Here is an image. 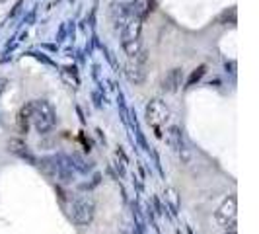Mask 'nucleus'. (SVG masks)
<instances>
[{
    "mask_svg": "<svg viewBox=\"0 0 259 234\" xmlns=\"http://www.w3.org/2000/svg\"><path fill=\"white\" fill-rule=\"evenodd\" d=\"M29 123L35 127L37 133H49L57 123V113L53 105L45 100L29 102Z\"/></svg>",
    "mask_w": 259,
    "mask_h": 234,
    "instance_id": "f257e3e1",
    "label": "nucleus"
},
{
    "mask_svg": "<svg viewBox=\"0 0 259 234\" xmlns=\"http://www.w3.org/2000/svg\"><path fill=\"white\" fill-rule=\"evenodd\" d=\"M96 217V203L94 199L88 195H82L76 197L72 203H70V219L74 221V224L78 226H88Z\"/></svg>",
    "mask_w": 259,
    "mask_h": 234,
    "instance_id": "f03ea898",
    "label": "nucleus"
},
{
    "mask_svg": "<svg viewBox=\"0 0 259 234\" xmlns=\"http://www.w3.org/2000/svg\"><path fill=\"white\" fill-rule=\"evenodd\" d=\"M146 119L154 127L156 137H162V127L169 121V109L168 105L160 100H152L146 105Z\"/></svg>",
    "mask_w": 259,
    "mask_h": 234,
    "instance_id": "7ed1b4c3",
    "label": "nucleus"
},
{
    "mask_svg": "<svg viewBox=\"0 0 259 234\" xmlns=\"http://www.w3.org/2000/svg\"><path fill=\"white\" fill-rule=\"evenodd\" d=\"M236 217H238V197L236 195H228L221 203V207L214 213V221L219 222L224 228H234L236 226Z\"/></svg>",
    "mask_w": 259,
    "mask_h": 234,
    "instance_id": "20e7f679",
    "label": "nucleus"
},
{
    "mask_svg": "<svg viewBox=\"0 0 259 234\" xmlns=\"http://www.w3.org/2000/svg\"><path fill=\"white\" fill-rule=\"evenodd\" d=\"M168 143L169 146L182 156L183 160L189 158V152H187V144H185V139H183V133L180 127H169L168 131Z\"/></svg>",
    "mask_w": 259,
    "mask_h": 234,
    "instance_id": "39448f33",
    "label": "nucleus"
},
{
    "mask_svg": "<svg viewBox=\"0 0 259 234\" xmlns=\"http://www.w3.org/2000/svg\"><path fill=\"white\" fill-rule=\"evenodd\" d=\"M8 150H10L14 156H18V158H22V160L29 162V164H35V162H37L35 156H33V152L27 148V144L24 143V141H20V139L8 141Z\"/></svg>",
    "mask_w": 259,
    "mask_h": 234,
    "instance_id": "423d86ee",
    "label": "nucleus"
},
{
    "mask_svg": "<svg viewBox=\"0 0 259 234\" xmlns=\"http://www.w3.org/2000/svg\"><path fill=\"white\" fill-rule=\"evenodd\" d=\"M18 129L20 133H27L29 129V104H26L18 113Z\"/></svg>",
    "mask_w": 259,
    "mask_h": 234,
    "instance_id": "0eeeda50",
    "label": "nucleus"
},
{
    "mask_svg": "<svg viewBox=\"0 0 259 234\" xmlns=\"http://www.w3.org/2000/svg\"><path fill=\"white\" fill-rule=\"evenodd\" d=\"M182 84V76H180V68H176L174 72H169L168 78L164 80V88L166 90H176Z\"/></svg>",
    "mask_w": 259,
    "mask_h": 234,
    "instance_id": "6e6552de",
    "label": "nucleus"
},
{
    "mask_svg": "<svg viewBox=\"0 0 259 234\" xmlns=\"http://www.w3.org/2000/svg\"><path fill=\"white\" fill-rule=\"evenodd\" d=\"M203 72H205V66H199V68H197V72H193V76L189 78V84H193L195 80H199V78L203 76Z\"/></svg>",
    "mask_w": 259,
    "mask_h": 234,
    "instance_id": "1a4fd4ad",
    "label": "nucleus"
},
{
    "mask_svg": "<svg viewBox=\"0 0 259 234\" xmlns=\"http://www.w3.org/2000/svg\"><path fill=\"white\" fill-rule=\"evenodd\" d=\"M226 234H236V230H234V228H232V230H228V232H226Z\"/></svg>",
    "mask_w": 259,
    "mask_h": 234,
    "instance_id": "9d476101",
    "label": "nucleus"
}]
</instances>
